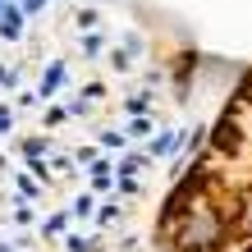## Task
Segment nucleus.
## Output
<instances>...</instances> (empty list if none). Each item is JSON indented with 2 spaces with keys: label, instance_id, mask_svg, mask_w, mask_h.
I'll use <instances>...</instances> for the list:
<instances>
[{
  "label": "nucleus",
  "instance_id": "1",
  "mask_svg": "<svg viewBox=\"0 0 252 252\" xmlns=\"http://www.w3.org/2000/svg\"><path fill=\"white\" fill-rule=\"evenodd\" d=\"M152 239L160 252H234L252 243V69H243L202 156L170 188Z\"/></svg>",
  "mask_w": 252,
  "mask_h": 252
},
{
  "label": "nucleus",
  "instance_id": "2",
  "mask_svg": "<svg viewBox=\"0 0 252 252\" xmlns=\"http://www.w3.org/2000/svg\"><path fill=\"white\" fill-rule=\"evenodd\" d=\"M51 5V0H19V9L28 14V19H32V14H41V9H46Z\"/></svg>",
  "mask_w": 252,
  "mask_h": 252
},
{
  "label": "nucleus",
  "instance_id": "3",
  "mask_svg": "<svg viewBox=\"0 0 252 252\" xmlns=\"http://www.w3.org/2000/svg\"><path fill=\"white\" fill-rule=\"evenodd\" d=\"M0 252H14V248H9V243H0Z\"/></svg>",
  "mask_w": 252,
  "mask_h": 252
},
{
  "label": "nucleus",
  "instance_id": "4",
  "mask_svg": "<svg viewBox=\"0 0 252 252\" xmlns=\"http://www.w3.org/2000/svg\"><path fill=\"white\" fill-rule=\"evenodd\" d=\"M239 252H252V243H243V248H239Z\"/></svg>",
  "mask_w": 252,
  "mask_h": 252
}]
</instances>
